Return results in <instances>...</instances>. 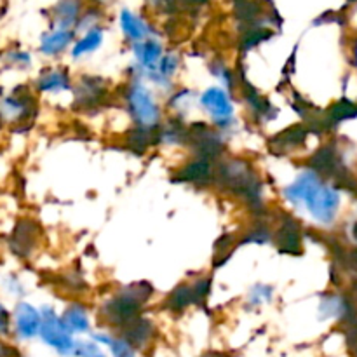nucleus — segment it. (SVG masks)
Listing matches in <instances>:
<instances>
[{"instance_id":"423d86ee","label":"nucleus","mask_w":357,"mask_h":357,"mask_svg":"<svg viewBox=\"0 0 357 357\" xmlns=\"http://www.w3.org/2000/svg\"><path fill=\"white\" fill-rule=\"evenodd\" d=\"M37 112V101L30 93L16 89L13 94L0 98V121L9 124H24Z\"/></svg>"},{"instance_id":"9b49d317","label":"nucleus","mask_w":357,"mask_h":357,"mask_svg":"<svg viewBox=\"0 0 357 357\" xmlns=\"http://www.w3.org/2000/svg\"><path fill=\"white\" fill-rule=\"evenodd\" d=\"M107 86L101 79L93 75H86L80 79L75 91V105L80 110H93L100 107L101 101L107 98Z\"/></svg>"},{"instance_id":"f704fd0d","label":"nucleus","mask_w":357,"mask_h":357,"mask_svg":"<svg viewBox=\"0 0 357 357\" xmlns=\"http://www.w3.org/2000/svg\"><path fill=\"white\" fill-rule=\"evenodd\" d=\"M79 356L80 357H107L101 352V349L96 344H80L79 347Z\"/></svg>"},{"instance_id":"f257e3e1","label":"nucleus","mask_w":357,"mask_h":357,"mask_svg":"<svg viewBox=\"0 0 357 357\" xmlns=\"http://www.w3.org/2000/svg\"><path fill=\"white\" fill-rule=\"evenodd\" d=\"M284 197L293 206H305L316 222L331 223L340 206V194L333 187L324 183L316 171L300 174L284 190Z\"/></svg>"},{"instance_id":"cd10ccee","label":"nucleus","mask_w":357,"mask_h":357,"mask_svg":"<svg viewBox=\"0 0 357 357\" xmlns=\"http://www.w3.org/2000/svg\"><path fill=\"white\" fill-rule=\"evenodd\" d=\"M271 239H272V234L271 230H268V227L264 225V223H260V225H255L253 229L248 230V232L244 234L241 244H246V243L267 244L271 243Z\"/></svg>"},{"instance_id":"1a4fd4ad","label":"nucleus","mask_w":357,"mask_h":357,"mask_svg":"<svg viewBox=\"0 0 357 357\" xmlns=\"http://www.w3.org/2000/svg\"><path fill=\"white\" fill-rule=\"evenodd\" d=\"M42 314L33 305L20 302L13 312V331L20 340H31L40 335Z\"/></svg>"},{"instance_id":"0eeeda50","label":"nucleus","mask_w":357,"mask_h":357,"mask_svg":"<svg viewBox=\"0 0 357 357\" xmlns=\"http://www.w3.org/2000/svg\"><path fill=\"white\" fill-rule=\"evenodd\" d=\"M188 145L195 152L197 159L213 160L222 155L223 139L204 122H195L190 126V142Z\"/></svg>"},{"instance_id":"c9c22d12","label":"nucleus","mask_w":357,"mask_h":357,"mask_svg":"<svg viewBox=\"0 0 357 357\" xmlns=\"http://www.w3.org/2000/svg\"><path fill=\"white\" fill-rule=\"evenodd\" d=\"M6 288H7V291L10 293V295L21 296V295H23V293H24L23 284H21V281L16 278V275H7V279H6Z\"/></svg>"},{"instance_id":"7ed1b4c3","label":"nucleus","mask_w":357,"mask_h":357,"mask_svg":"<svg viewBox=\"0 0 357 357\" xmlns=\"http://www.w3.org/2000/svg\"><path fill=\"white\" fill-rule=\"evenodd\" d=\"M153 288L146 282H135L128 288L121 289L114 298L108 300L101 307V319L112 326L124 328L136 317H139V312L152 296Z\"/></svg>"},{"instance_id":"f03ea898","label":"nucleus","mask_w":357,"mask_h":357,"mask_svg":"<svg viewBox=\"0 0 357 357\" xmlns=\"http://www.w3.org/2000/svg\"><path fill=\"white\" fill-rule=\"evenodd\" d=\"M215 183H218L223 190L243 199L250 206L251 211H264V201H261L264 185H261L257 171L253 169V166L248 160L229 159L220 164L218 171H216Z\"/></svg>"},{"instance_id":"b1692460","label":"nucleus","mask_w":357,"mask_h":357,"mask_svg":"<svg viewBox=\"0 0 357 357\" xmlns=\"http://www.w3.org/2000/svg\"><path fill=\"white\" fill-rule=\"evenodd\" d=\"M101 42H103V30L100 26L93 28V30L86 31V35L75 42L72 49V56L73 58H80V56L91 54V52H94L100 47Z\"/></svg>"},{"instance_id":"7c9ffc66","label":"nucleus","mask_w":357,"mask_h":357,"mask_svg":"<svg viewBox=\"0 0 357 357\" xmlns=\"http://www.w3.org/2000/svg\"><path fill=\"white\" fill-rule=\"evenodd\" d=\"M101 14L98 9H89L86 13L80 14L79 21H77V30H93L98 26V21H100Z\"/></svg>"},{"instance_id":"f8f14e48","label":"nucleus","mask_w":357,"mask_h":357,"mask_svg":"<svg viewBox=\"0 0 357 357\" xmlns=\"http://www.w3.org/2000/svg\"><path fill=\"white\" fill-rule=\"evenodd\" d=\"M216 171L211 166V160L206 159H195L192 162L185 164L174 180L181 181V183H192L195 187H206V185L215 183Z\"/></svg>"},{"instance_id":"9d476101","label":"nucleus","mask_w":357,"mask_h":357,"mask_svg":"<svg viewBox=\"0 0 357 357\" xmlns=\"http://www.w3.org/2000/svg\"><path fill=\"white\" fill-rule=\"evenodd\" d=\"M38 234H40V229H38V225L33 220H21V222H17L9 239L10 251L17 258H28L33 253L35 246H37Z\"/></svg>"},{"instance_id":"c85d7f7f","label":"nucleus","mask_w":357,"mask_h":357,"mask_svg":"<svg viewBox=\"0 0 357 357\" xmlns=\"http://www.w3.org/2000/svg\"><path fill=\"white\" fill-rule=\"evenodd\" d=\"M209 70H211V73L216 77V79L222 80L223 86L225 87L232 89V87L236 86V84H234V80H237V77L234 75L232 70L227 68L222 61H213L211 66H209Z\"/></svg>"},{"instance_id":"aec40b11","label":"nucleus","mask_w":357,"mask_h":357,"mask_svg":"<svg viewBox=\"0 0 357 357\" xmlns=\"http://www.w3.org/2000/svg\"><path fill=\"white\" fill-rule=\"evenodd\" d=\"M80 13H82V6H80L79 0H61L52 9L56 28L72 30L73 24H77V21H79Z\"/></svg>"},{"instance_id":"6e6552de","label":"nucleus","mask_w":357,"mask_h":357,"mask_svg":"<svg viewBox=\"0 0 357 357\" xmlns=\"http://www.w3.org/2000/svg\"><path fill=\"white\" fill-rule=\"evenodd\" d=\"M201 105L211 115L218 129H229L234 122V107L229 94L220 87H211L201 96Z\"/></svg>"},{"instance_id":"c756f323","label":"nucleus","mask_w":357,"mask_h":357,"mask_svg":"<svg viewBox=\"0 0 357 357\" xmlns=\"http://www.w3.org/2000/svg\"><path fill=\"white\" fill-rule=\"evenodd\" d=\"M272 295H274V289L267 284H257L248 295V300H250L251 305L258 307L265 302H271Z\"/></svg>"},{"instance_id":"39448f33","label":"nucleus","mask_w":357,"mask_h":357,"mask_svg":"<svg viewBox=\"0 0 357 357\" xmlns=\"http://www.w3.org/2000/svg\"><path fill=\"white\" fill-rule=\"evenodd\" d=\"M42 314V326H40V335L45 345H49L51 349H54L59 356L63 357H73L79 356V347L80 344H77L73 340L72 333L68 331V328L65 326L61 317L51 309V307H44L40 310Z\"/></svg>"},{"instance_id":"393cba45","label":"nucleus","mask_w":357,"mask_h":357,"mask_svg":"<svg viewBox=\"0 0 357 357\" xmlns=\"http://www.w3.org/2000/svg\"><path fill=\"white\" fill-rule=\"evenodd\" d=\"M96 344H105L110 349L114 357H136V351L129 342H126L122 337H110V335H94Z\"/></svg>"},{"instance_id":"a878e982","label":"nucleus","mask_w":357,"mask_h":357,"mask_svg":"<svg viewBox=\"0 0 357 357\" xmlns=\"http://www.w3.org/2000/svg\"><path fill=\"white\" fill-rule=\"evenodd\" d=\"M347 310L349 305L345 303V300L342 298V296H324L323 302H321V314H323L324 317H345Z\"/></svg>"},{"instance_id":"f3484780","label":"nucleus","mask_w":357,"mask_h":357,"mask_svg":"<svg viewBox=\"0 0 357 357\" xmlns=\"http://www.w3.org/2000/svg\"><path fill=\"white\" fill-rule=\"evenodd\" d=\"M40 93H61L70 89V75L65 68H47L38 75L35 82Z\"/></svg>"},{"instance_id":"4be33fe9","label":"nucleus","mask_w":357,"mask_h":357,"mask_svg":"<svg viewBox=\"0 0 357 357\" xmlns=\"http://www.w3.org/2000/svg\"><path fill=\"white\" fill-rule=\"evenodd\" d=\"M63 323L70 333H87L89 331V316L80 303H72L63 314Z\"/></svg>"},{"instance_id":"ddd939ff","label":"nucleus","mask_w":357,"mask_h":357,"mask_svg":"<svg viewBox=\"0 0 357 357\" xmlns=\"http://www.w3.org/2000/svg\"><path fill=\"white\" fill-rule=\"evenodd\" d=\"M275 243H278L281 253H302V230H300V225L295 218L288 215L282 216L278 232H275Z\"/></svg>"},{"instance_id":"4c0bfd02","label":"nucleus","mask_w":357,"mask_h":357,"mask_svg":"<svg viewBox=\"0 0 357 357\" xmlns=\"http://www.w3.org/2000/svg\"><path fill=\"white\" fill-rule=\"evenodd\" d=\"M204 357H225V356L220 354V352H209V354H206Z\"/></svg>"},{"instance_id":"473e14b6","label":"nucleus","mask_w":357,"mask_h":357,"mask_svg":"<svg viewBox=\"0 0 357 357\" xmlns=\"http://www.w3.org/2000/svg\"><path fill=\"white\" fill-rule=\"evenodd\" d=\"M13 333V314L0 302V338H7Z\"/></svg>"},{"instance_id":"412c9836","label":"nucleus","mask_w":357,"mask_h":357,"mask_svg":"<svg viewBox=\"0 0 357 357\" xmlns=\"http://www.w3.org/2000/svg\"><path fill=\"white\" fill-rule=\"evenodd\" d=\"M119 21H121V28L124 31L126 37L131 42H142L145 40L146 35H149L150 28L145 21L139 16L132 14L129 9H122L121 16H119Z\"/></svg>"},{"instance_id":"2f4dec72","label":"nucleus","mask_w":357,"mask_h":357,"mask_svg":"<svg viewBox=\"0 0 357 357\" xmlns=\"http://www.w3.org/2000/svg\"><path fill=\"white\" fill-rule=\"evenodd\" d=\"M192 291H194V298L195 303H201L208 298L209 291H211V279L209 278H202L197 279V281L192 284Z\"/></svg>"},{"instance_id":"6ab92c4d","label":"nucleus","mask_w":357,"mask_h":357,"mask_svg":"<svg viewBox=\"0 0 357 357\" xmlns=\"http://www.w3.org/2000/svg\"><path fill=\"white\" fill-rule=\"evenodd\" d=\"M309 135V128L305 126H293V128L284 129L282 132L275 135L271 139V149L274 152H284V150H293L302 145Z\"/></svg>"},{"instance_id":"2eb2a0df","label":"nucleus","mask_w":357,"mask_h":357,"mask_svg":"<svg viewBox=\"0 0 357 357\" xmlns=\"http://www.w3.org/2000/svg\"><path fill=\"white\" fill-rule=\"evenodd\" d=\"M121 330L122 338H124L126 342H129V344L135 347V351H143V349L149 347L150 342H152L153 338V331H155L153 330V324L142 316L136 317L135 321L126 324Z\"/></svg>"},{"instance_id":"dca6fc26","label":"nucleus","mask_w":357,"mask_h":357,"mask_svg":"<svg viewBox=\"0 0 357 357\" xmlns=\"http://www.w3.org/2000/svg\"><path fill=\"white\" fill-rule=\"evenodd\" d=\"M241 86H243V94L248 101V107L251 108V112H253V115L258 119V121L268 122L274 117H278L279 114L278 108L272 107L271 101H268L267 98L261 96V94L258 93V91L248 82V80L241 79Z\"/></svg>"},{"instance_id":"20e7f679","label":"nucleus","mask_w":357,"mask_h":357,"mask_svg":"<svg viewBox=\"0 0 357 357\" xmlns=\"http://www.w3.org/2000/svg\"><path fill=\"white\" fill-rule=\"evenodd\" d=\"M124 100L128 103V112L131 114L136 126L152 129V131H157L160 128L159 107L153 101L149 89L143 84H139V80L138 82H129L126 86Z\"/></svg>"},{"instance_id":"bb28decb","label":"nucleus","mask_w":357,"mask_h":357,"mask_svg":"<svg viewBox=\"0 0 357 357\" xmlns=\"http://www.w3.org/2000/svg\"><path fill=\"white\" fill-rule=\"evenodd\" d=\"M271 37H272V31L268 30L267 26L250 28V30L244 31L243 38H241V47H243V51H250V49L257 47L260 42L267 40V38Z\"/></svg>"},{"instance_id":"a211bd4d","label":"nucleus","mask_w":357,"mask_h":357,"mask_svg":"<svg viewBox=\"0 0 357 357\" xmlns=\"http://www.w3.org/2000/svg\"><path fill=\"white\" fill-rule=\"evenodd\" d=\"M75 37V30H63V28H54L49 33H45L40 40V52L45 56H56L65 51L72 44Z\"/></svg>"},{"instance_id":"58836bf2","label":"nucleus","mask_w":357,"mask_h":357,"mask_svg":"<svg viewBox=\"0 0 357 357\" xmlns=\"http://www.w3.org/2000/svg\"><path fill=\"white\" fill-rule=\"evenodd\" d=\"M96 3H105V2H110V0H94Z\"/></svg>"},{"instance_id":"72a5a7b5","label":"nucleus","mask_w":357,"mask_h":357,"mask_svg":"<svg viewBox=\"0 0 357 357\" xmlns=\"http://www.w3.org/2000/svg\"><path fill=\"white\" fill-rule=\"evenodd\" d=\"M7 58H9V61L13 63L14 66H20V68H26V66H30V63H31V58L28 52L14 51V52H9V54H7Z\"/></svg>"},{"instance_id":"5701e85b","label":"nucleus","mask_w":357,"mask_h":357,"mask_svg":"<svg viewBox=\"0 0 357 357\" xmlns=\"http://www.w3.org/2000/svg\"><path fill=\"white\" fill-rule=\"evenodd\" d=\"M192 303H195L192 284H181L169 293L164 307L171 310V312H181V310H185Z\"/></svg>"},{"instance_id":"e433bc0d","label":"nucleus","mask_w":357,"mask_h":357,"mask_svg":"<svg viewBox=\"0 0 357 357\" xmlns=\"http://www.w3.org/2000/svg\"><path fill=\"white\" fill-rule=\"evenodd\" d=\"M0 357H21V356L13 345H9L3 338H0Z\"/></svg>"},{"instance_id":"4468645a","label":"nucleus","mask_w":357,"mask_h":357,"mask_svg":"<svg viewBox=\"0 0 357 357\" xmlns=\"http://www.w3.org/2000/svg\"><path fill=\"white\" fill-rule=\"evenodd\" d=\"M132 52H135L136 59L139 63V68L145 73L155 72L159 66L160 59H162V44L157 38H145L142 42H136L132 45Z\"/></svg>"}]
</instances>
